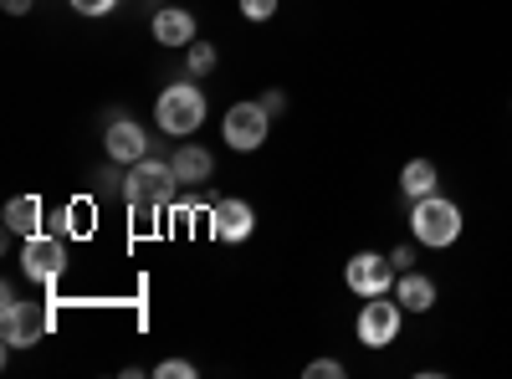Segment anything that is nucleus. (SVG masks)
I'll return each instance as SVG.
<instances>
[{
    "instance_id": "8",
    "label": "nucleus",
    "mask_w": 512,
    "mask_h": 379,
    "mask_svg": "<svg viewBox=\"0 0 512 379\" xmlns=\"http://www.w3.org/2000/svg\"><path fill=\"white\" fill-rule=\"evenodd\" d=\"M344 282L359 292V298H379V292L395 287V262L390 257H374V251H359V257L344 267Z\"/></svg>"
},
{
    "instance_id": "18",
    "label": "nucleus",
    "mask_w": 512,
    "mask_h": 379,
    "mask_svg": "<svg viewBox=\"0 0 512 379\" xmlns=\"http://www.w3.org/2000/svg\"><path fill=\"white\" fill-rule=\"evenodd\" d=\"M154 374H159V379H195V364H185V359H164Z\"/></svg>"
},
{
    "instance_id": "10",
    "label": "nucleus",
    "mask_w": 512,
    "mask_h": 379,
    "mask_svg": "<svg viewBox=\"0 0 512 379\" xmlns=\"http://www.w3.org/2000/svg\"><path fill=\"white\" fill-rule=\"evenodd\" d=\"M103 144H108V154H113L118 164H139V159H149V134H144V123H134V118H113Z\"/></svg>"
},
{
    "instance_id": "2",
    "label": "nucleus",
    "mask_w": 512,
    "mask_h": 379,
    "mask_svg": "<svg viewBox=\"0 0 512 379\" xmlns=\"http://www.w3.org/2000/svg\"><path fill=\"white\" fill-rule=\"evenodd\" d=\"M410 226H415V241L420 246H451L456 236H461V210H456V200H446V195H425V200H415V210H410Z\"/></svg>"
},
{
    "instance_id": "15",
    "label": "nucleus",
    "mask_w": 512,
    "mask_h": 379,
    "mask_svg": "<svg viewBox=\"0 0 512 379\" xmlns=\"http://www.w3.org/2000/svg\"><path fill=\"white\" fill-rule=\"evenodd\" d=\"M400 190H405L410 200L436 195V164H431V159H410V164H405V175H400Z\"/></svg>"
},
{
    "instance_id": "13",
    "label": "nucleus",
    "mask_w": 512,
    "mask_h": 379,
    "mask_svg": "<svg viewBox=\"0 0 512 379\" xmlns=\"http://www.w3.org/2000/svg\"><path fill=\"white\" fill-rule=\"evenodd\" d=\"M395 298H400L405 313H425V308L436 303V282H431V277H420V272H400Z\"/></svg>"
},
{
    "instance_id": "16",
    "label": "nucleus",
    "mask_w": 512,
    "mask_h": 379,
    "mask_svg": "<svg viewBox=\"0 0 512 379\" xmlns=\"http://www.w3.org/2000/svg\"><path fill=\"white\" fill-rule=\"evenodd\" d=\"M210 67H216V47H210V41H190V72L200 77Z\"/></svg>"
},
{
    "instance_id": "22",
    "label": "nucleus",
    "mask_w": 512,
    "mask_h": 379,
    "mask_svg": "<svg viewBox=\"0 0 512 379\" xmlns=\"http://www.w3.org/2000/svg\"><path fill=\"white\" fill-rule=\"evenodd\" d=\"M0 6H6L11 16H31V0H0Z\"/></svg>"
},
{
    "instance_id": "23",
    "label": "nucleus",
    "mask_w": 512,
    "mask_h": 379,
    "mask_svg": "<svg viewBox=\"0 0 512 379\" xmlns=\"http://www.w3.org/2000/svg\"><path fill=\"white\" fill-rule=\"evenodd\" d=\"M262 108L277 118V113H282V93H262Z\"/></svg>"
},
{
    "instance_id": "5",
    "label": "nucleus",
    "mask_w": 512,
    "mask_h": 379,
    "mask_svg": "<svg viewBox=\"0 0 512 379\" xmlns=\"http://www.w3.org/2000/svg\"><path fill=\"white\" fill-rule=\"evenodd\" d=\"M400 339V303H390V292H379L359 308V344L364 349H384Z\"/></svg>"
},
{
    "instance_id": "20",
    "label": "nucleus",
    "mask_w": 512,
    "mask_h": 379,
    "mask_svg": "<svg viewBox=\"0 0 512 379\" xmlns=\"http://www.w3.org/2000/svg\"><path fill=\"white\" fill-rule=\"evenodd\" d=\"M113 6H118V0H72V11H77V16H108Z\"/></svg>"
},
{
    "instance_id": "4",
    "label": "nucleus",
    "mask_w": 512,
    "mask_h": 379,
    "mask_svg": "<svg viewBox=\"0 0 512 379\" xmlns=\"http://www.w3.org/2000/svg\"><path fill=\"white\" fill-rule=\"evenodd\" d=\"M154 118H159L164 134H195L200 123H205V93L195 88V82H175V88L159 93Z\"/></svg>"
},
{
    "instance_id": "6",
    "label": "nucleus",
    "mask_w": 512,
    "mask_h": 379,
    "mask_svg": "<svg viewBox=\"0 0 512 379\" xmlns=\"http://www.w3.org/2000/svg\"><path fill=\"white\" fill-rule=\"evenodd\" d=\"M62 267H67V246H62V236H26V246H21V272L31 277V282H57L62 277Z\"/></svg>"
},
{
    "instance_id": "21",
    "label": "nucleus",
    "mask_w": 512,
    "mask_h": 379,
    "mask_svg": "<svg viewBox=\"0 0 512 379\" xmlns=\"http://www.w3.org/2000/svg\"><path fill=\"white\" fill-rule=\"evenodd\" d=\"M390 262H395V272H410V267H415V251H410V246H395Z\"/></svg>"
},
{
    "instance_id": "11",
    "label": "nucleus",
    "mask_w": 512,
    "mask_h": 379,
    "mask_svg": "<svg viewBox=\"0 0 512 379\" xmlns=\"http://www.w3.org/2000/svg\"><path fill=\"white\" fill-rule=\"evenodd\" d=\"M154 41H159V47H190V41H195V16L180 11V6L159 11L154 16Z\"/></svg>"
},
{
    "instance_id": "3",
    "label": "nucleus",
    "mask_w": 512,
    "mask_h": 379,
    "mask_svg": "<svg viewBox=\"0 0 512 379\" xmlns=\"http://www.w3.org/2000/svg\"><path fill=\"white\" fill-rule=\"evenodd\" d=\"M0 298H6V318H0V339H6V349H31V344H41V333L52 328V308H47V303H21L11 287L0 292Z\"/></svg>"
},
{
    "instance_id": "9",
    "label": "nucleus",
    "mask_w": 512,
    "mask_h": 379,
    "mask_svg": "<svg viewBox=\"0 0 512 379\" xmlns=\"http://www.w3.org/2000/svg\"><path fill=\"white\" fill-rule=\"evenodd\" d=\"M256 231V210L246 200H216L210 210V236L216 241H246Z\"/></svg>"
},
{
    "instance_id": "14",
    "label": "nucleus",
    "mask_w": 512,
    "mask_h": 379,
    "mask_svg": "<svg viewBox=\"0 0 512 379\" xmlns=\"http://www.w3.org/2000/svg\"><path fill=\"white\" fill-rule=\"evenodd\" d=\"M6 231L11 236H36L41 231V200L36 195H16L6 205Z\"/></svg>"
},
{
    "instance_id": "12",
    "label": "nucleus",
    "mask_w": 512,
    "mask_h": 379,
    "mask_svg": "<svg viewBox=\"0 0 512 379\" xmlns=\"http://www.w3.org/2000/svg\"><path fill=\"white\" fill-rule=\"evenodd\" d=\"M175 175H180V185H205L210 180V170H216V159H210V149H200V144H185L175 159Z\"/></svg>"
},
{
    "instance_id": "7",
    "label": "nucleus",
    "mask_w": 512,
    "mask_h": 379,
    "mask_svg": "<svg viewBox=\"0 0 512 379\" xmlns=\"http://www.w3.org/2000/svg\"><path fill=\"white\" fill-rule=\"evenodd\" d=\"M267 123H272V113H267L262 103H236V108L226 113V144H231V149H241V154L262 149Z\"/></svg>"
},
{
    "instance_id": "19",
    "label": "nucleus",
    "mask_w": 512,
    "mask_h": 379,
    "mask_svg": "<svg viewBox=\"0 0 512 379\" xmlns=\"http://www.w3.org/2000/svg\"><path fill=\"white\" fill-rule=\"evenodd\" d=\"M308 379H344V364H338V359H313Z\"/></svg>"
},
{
    "instance_id": "17",
    "label": "nucleus",
    "mask_w": 512,
    "mask_h": 379,
    "mask_svg": "<svg viewBox=\"0 0 512 379\" xmlns=\"http://www.w3.org/2000/svg\"><path fill=\"white\" fill-rule=\"evenodd\" d=\"M241 16L246 21H272L277 16V0H241Z\"/></svg>"
},
{
    "instance_id": "1",
    "label": "nucleus",
    "mask_w": 512,
    "mask_h": 379,
    "mask_svg": "<svg viewBox=\"0 0 512 379\" xmlns=\"http://www.w3.org/2000/svg\"><path fill=\"white\" fill-rule=\"evenodd\" d=\"M175 190H180V175H175V164H164V159H139L134 170L123 175V200L134 210L139 231H149L164 210L175 205Z\"/></svg>"
}]
</instances>
